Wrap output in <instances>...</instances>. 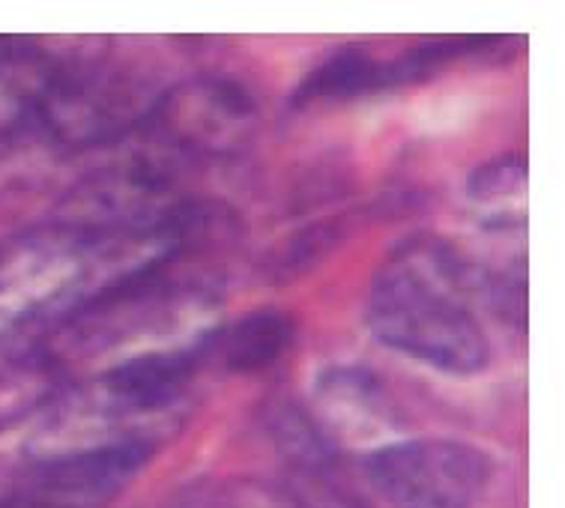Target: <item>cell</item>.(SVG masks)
<instances>
[{"mask_svg":"<svg viewBox=\"0 0 565 508\" xmlns=\"http://www.w3.org/2000/svg\"><path fill=\"white\" fill-rule=\"evenodd\" d=\"M374 90H383V63L369 57L362 48H341L299 84L294 102H348Z\"/></svg>","mask_w":565,"mask_h":508,"instance_id":"obj_9","label":"cell"},{"mask_svg":"<svg viewBox=\"0 0 565 508\" xmlns=\"http://www.w3.org/2000/svg\"><path fill=\"white\" fill-rule=\"evenodd\" d=\"M470 288V267L449 246L413 239L371 281V333L434 371L473 377L491 363V344Z\"/></svg>","mask_w":565,"mask_h":508,"instance_id":"obj_1","label":"cell"},{"mask_svg":"<svg viewBox=\"0 0 565 508\" xmlns=\"http://www.w3.org/2000/svg\"><path fill=\"white\" fill-rule=\"evenodd\" d=\"M374 488L395 508H476L491 482V457L461 440H398L365 457Z\"/></svg>","mask_w":565,"mask_h":508,"instance_id":"obj_4","label":"cell"},{"mask_svg":"<svg viewBox=\"0 0 565 508\" xmlns=\"http://www.w3.org/2000/svg\"><path fill=\"white\" fill-rule=\"evenodd\" d=\"M257 129V105L231 78H192L156 96L135 136L147 141V156L180 171L195 162L239 153Z\"/></svg>","mask_w":565,"mask_h":508,"instance_id":"obj_3","label":"cell"},{"mask_svg":"<svg viewBox=\"0 0 565 508\" xmlns=\"http://www.w3.org/2000/svg\"><path fill=\"white\" fill-rule=\"evenodd\" d=\"M290 490L297 494L306 508H371L360 494H353L341 485L332 469L327 473H309V476H294Z\"/></svg>","mask_w":565,"mask_h":508,"instance_id":"obj_13","label":"cell"},{"mask_svg":"<svg viewBox=\"0 0 565 508\" xmlns=\"http://www.w3.org/2000/svg\"><path fill=\"white\" fill-rule=\"evenodd\" d=\"M210 508H306L290 488H278L269 482L239 478L218 490Z\"/></svg>","mask_w":565,"mask_h":508,"instance_id":"obj_12","label":"cell"},{"mask_svg":"<svg viewBox=\"0 0 565 508\" xmlns=\"http://www.w3.org/2000/svg\"><path fill=\"white\" fill-rule=\"evenodd\" d=\"M63 365L40 344L19 342L0 353V431L61 394Z\"/></svg>","mask_w":565,"mask_h":508,"instance_id":"obj_7","label":"cell"},{"mask_svg":"<svg viewBox=\"0 0 565 508\" xmlns=\"http://www.w3.org/2000/svg\"><path fill=\"white\" fill-rule=\"evenodd\" d=\"M159 96V94H156ZM147 84L108 66H49L24 120L45 141L90 150L135 136L156 102Z\"/></svg>","mask_w":565,"mask_h":508,"instance_id":"obj_2","label":"cell"},{"mask_svg":"<svg viewBox=\"0 0 565 508\" xmlns=\"http://www.w3.org/2000/svg\"><path fill=\"white\" fill-rule=\"evenodd\" d=\"M153 448V440L129 436L33 457L28 473L0 485V508H99L150 464Z\"/></svg>","mask_w":565,"mask_h":508,"instance_id":"obj_5","label":"cell"},{"mask_svg":"<svg viewBox=\"0 0 565 508\" xmlns=\"http://www.w3.org/2000/svg\"><path fill=\"white\" fill-rule=\"evenodd\" d=\"M297 335V321L278 309H260L239 317L222 333H210V353H216L227 371L257 374L278 363Z\"/></svg>","mask_w":565,"mask_h":508,"instance_id":"obj_8","label":"cell"},{"mask_svg":"<svg viewBox=\"0 0 565 508\" xmlns=\"http://www.w3.org/2000/svg\"><path fill=\"white\" fill-rule=\"evenodd\" d=\"M267 431L281 457L288 461V467L294 469V476L335 469L332 440L320 431L311 413L299 410L297 404H290V401L273 404V410L267 413Z\"/></svg>","mask_w":565,"mask_h":508,"instance_id":"obj_10","label":"cell"},{"mask_svg":"<svg viewBox=\"0 0 565 508\" xmlns=\"http://www.w3.org/2000/svg\"><path fill=\"white\" fill-rule=\"evenodd\" d=\"M526 162L524 156H493L476 167L467 180V195L473 204L488 209H505L514 201H524Z\"/></svg>","mask_w":565,"mask_h":508,"instance_id":"obj_11","label":"cell"},{"mask_svg":"<svg viewBox=\"0 0 565 508\" xmlns=\"http://www.w3.org/2000/svg\"><path fill=\"white\" fill-rule=\"evenodd\" d=\"M315 413L311 419L332 440L348 443H374L395 431V404H392L381 377L362 365H332L315 380Z\"/></svg>","mask_w":565,"mask_h":508,"instance_id":"obj_6","label":"cell"}]
</instances>
